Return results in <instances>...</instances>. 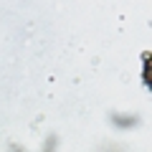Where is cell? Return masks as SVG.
I'll use <instances>...</instances> for the list:
<instances>
[{
	"instance_id": "cell-1",
	"label": "cell",
	"mask_w": 152,
	"mask_h": 152,
	"mask_svg": "<svg viewBox=\"0 0 152 152\" xmlns=\"http://www.w3.org/2000/svg\"><path fill=\"white\" fill-rule=\"evenodd\" d=\"M145 81L152 86V56L147 58V64H145Z\"/></svg>"
}]
</instances>
